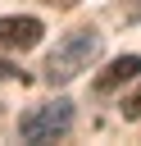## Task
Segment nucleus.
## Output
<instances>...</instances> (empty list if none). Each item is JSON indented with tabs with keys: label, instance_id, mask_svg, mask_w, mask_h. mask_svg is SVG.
<instances>
[{
	"label": "nucleus",
	"instance_id": "f257e3e1",
	"mask_svg": "<svg viewBox=\"0 0 141 146\" xmlns=\"http://www.w3.org/2000/svg\"><path fill=\"white\" fill-rule=\"evenodd\" d=\"M100 32L96 27H73V32H64L59 41H55V50L45 55V82L50 87H64V82H73L82 68H91L96 59H100Z\"/></svg>",
	"mask_w": 141,
	"mask_h": 146
},
{
	"label": "nucleus",
	"instance_id": "f03ea898",
	"mask_svg": "<svg viewBox=\"0 0 141 146\" xmlns=\"http://www.w3.org/2000/svg\"><path fill=\"white\" fill-rule=\"evenodd\" d=\"M68 128H73V105L68 100H45V105H36L18 119L23 141H55V137H68Z\"/></svg>",
	"mask_w": 141,
	"mask_h": 146
},
{
	"label": "nucleus",
	"instance_id": "7ed1b4c3",
	"mask_svg": "<svg viewBox=\"0 0 141 146\" xmlns=\"http://www.w3.org/2000/svg\"><path fill=\"white\" fill-rule=\"evenodd\" d=\"M41 18H32V14H9V18H0V50H32L36 41H41Z\"/></svg>",
	"mask_w": 141,
	"mask_h": 146
},
{
	"label": "nucleus",
	"instance_id": "20e7f679",
	"mask_svg": "<svg viewBox=\"0 0 141 146\" xmlns=\"http://www.w3.org/2000/svg\"><path fill=\"white\" fill-rule=\"evenodd\" d=\"M132 78H141V55H118V59H109L105 73L96 78V96H109L114 87H123V82H132Z\"/></svg>",
	"mask_w": 141,
	"mask_h": 146
},
{
	"label": "nucleus",
	"instance_id": "39448f33",
	"mask_svg": "<svg viewBox=\"0 0 141 146\" xmlns=\"http://www.w3.org/2000/svg\"><path fill=\"white\" fill-rule=\"evenodd\" d=\"M118 110H123V119H127V123H136V119H141V78H136V87L123 96V105H118Z\"/></svg>",
	"mask_w": 141,
	"mask_h": 146
},
{
	"label": "nucleus",
	"instance_id": "423d86ee",
	"mask_svg": "<svg viewBox=\"0 0 141 146\" xmlns=\"http://www.w3.org/2000/svg\"><path fill=\"white\" fill-rule=\"evenodd\" d=\"M9 78H18V82H23V68H14V64H5V59H0V82H9Z\"/></svg>",
	"mask_w": 141,
	"mask_h": 146
},
{
	"label": "nucleus",
	"instance_id": "0eeeda50",
	"mask_svg": "<svg viewBox=\"0 0 141 146\" xmlns=\"http://www.w3.org/2000/svg\"><path fill=\"white\" fill-rule=\"evenodd\" d=\"M123 18H127V23H136V18H141V0H136L132 9H123Z\"/></svg>",
	"mask_w": 141,
	"mask_h": 146
},
{
	"label": "nucleus",
	"instance_id": "6e6552de",
	"mask_svg": "<svg viewBox=\"0 0 141 146\" xmlns=\"http://www.w3.org/2000/svg\"><path fill=\"white\" fill-rule=\"evenodd\" d=\"M45 5H55V9H73L77 0H45Z\"/></svg>",
	"mask_w": 141,
	"mask_h": 146
}]
</instances>
